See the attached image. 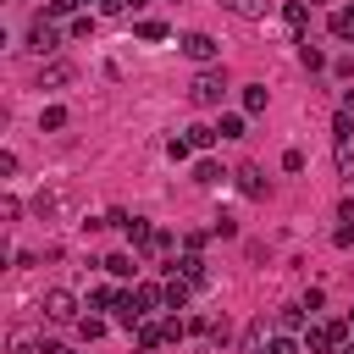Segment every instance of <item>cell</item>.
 <instances>
[{"mask_svg": "<svg viewBox=\"0 0 354 354\" xmlns=\"http://www.w3.org/2000/svg\"><path fill=\"white\" fill-rule=\"evenodd\" d=\"M133 33H138L144 44H160V39H166V22H155V17H144V22L133 28Z\"/></svg>", "mask_w": 354, "mask_h": 354, "instance_id": "7402d4cb", "label": "cell"}, {"mask_svg": "<svg viewBox=\"0 0 354 354\" xmlns=\"http://www.w3.org/2000/svg\"><path fill=\"white\" fill-rule=\"evenodd\" d=\"M183 133L194 138V149H210V144L221 138V133H216V127H205V122H199V127H183Z\"/></svg>", "mask_w": 354, "mask_h": 354, "instance_id": "d4e9b609", "label": "cell"}, {"mask_svg": "<svg viewBox=\"0 0 354 354\" xmlns=\"http://www.w3.org/2000/svg\"><path fill=\"white\" fill-rule=\"evenodd\" d=\"M348 321H354V315H348Z\"/></svg>", "mask_w": 354, "mask_h": 354, "instance_id": "ab89813d", "label": "cell"}, {"mask_svg": "<svg viewBox=\"0 0 354 354\" xmlns=\"http://www.w3.org/2000/svg\"><path fill=\"white\" fill-rule=\"evenodd\" d=\"M271 105V94H266V83H243V116H260Z\"/></svg>", "mask_w": 354, "mask_h": 354, "instance_id": "5bb4252c", "label": "cell"}, {"mask_svg": "<svg viewBox=\"0 0 354 354\" xmlns=\"http://www.w3.org/2000/svg\"><path fill=\"white\" fill-rule=\"evenodd\" d=\"M166 155H171V160H188V155H194V138H188V133H171V138H166Z\"/></svg>", "mask_w": 354, "mask_h": 354, "instance_id": "603a6c76", "label": "cell"}, {"mask_svg": "<svg viewBox=\"0 0 354 354\" xmlns=\"http://www.w3.org/2000/svg\"><path fill=\"white\" fill-rule=\"evenodd\" d=\"M83 6H88V0H83ZM94 6H100V0H94Z\"/></svg>", "mask_w": 354, "mask_h": 354, "instance_id": "74e56055", "label": "cell"}, {"mask_svg": "<svg viewBox=\"0 0 354 354\" xmlns=\"http://www.w3.org/2000/svg\"><path fill=\"white\" fill-rule=\"evenodd\" d=\"M232 17H243V22H260L266 11H271V0H221Z\"/></svg>", "mask_w": 354, "mask_h": 354, "instance_id": "7c38bea8", "label": "cell"}, {"mask_svg": "<svg viewBox=\"0 0 354 354\" xmlns=\"http://www.w3.org/2000/svg\"><path fill=\"white\" fill-rule=\"evenodd\" d=\"M227 177H232V171H221L216 160H194V183H199V188H221Z\"/></svg>", "mask_w": 354, "mask_h": 354, "instance_id": "8fae6325", "label": "cell"}, {"mask_svg": "<svg viewBox=\"0 0 354 354\" xmlns=\"http://www.w3.org/2000/svg\"><path fill=\"white\" fill-rule=\"evenodd\" d=\"M44 321H61V326L77 321V293L72 288H50L44 293Z\"/></svg>", "mask_w": 354, "mask_h": 354, "instance_id": "3957f363", "label": "cell"}, {"mask_svg": "<svg viewBox=\"0 0 354 354\" xmlns=\"http://www.w3.org/2000/svg\"><path fill=\"white\" fill-rule=\"evenodd\" d=\"M116 299H122L116 288H94V293H88V304H94V310H116Z\"/></svg>", "mask_w": 354, "mask_h": 354, "instance_id": "4316f807", "label": "cell"}, {"mask_svg": "<svg viewBox=\"0 0 354 354\" xmlns=\"http://www.w3.org/2000/svg\"><path fill=\"white\" fill-rule=\"evenodd\" d=\"M282 22H288L293 33H304V28H310V0H288V6H282Z\"/></svg>", "mask_w": 354, "mask_h": 354, "instance_id": "4fadbf2b", "label": "cell"}, {"mask_svg": "<svg viewBox=\"0 0 354 354\" xmlns=\"http://www.w3.org/2000/svg\"><path fill=\"white\" fill-rule=\"evenodd\" d=\"M348 326L354 321H310L304 326V354H337L348 343Z\"/></svg>", "mask_w": 354, "mask_h": 354, "instance_id": "6da1fadb", "label": "cell"}, {"mask_svg": "<svg viewBox=\"0 0 354 354\" xmlns=\"http://www.w3.org/2000/svg\"><path fill=\"white\" fill-rule=\"evenodd\" d=\"M83 0H50V17H66V11H77Z\"/></svg>", "mask_w": 354, "mask_h": 354, "instance_id": "1f68e13d", "label": "cell"}, {"mask_svg": "<svg viewBox=\"0 0 354 354\" xmlns=\"http://www.w3.org/2000/svg\"><path fill=\"white\" fill-rule=\"evenodd\" d=\"M133 299H138V310H144V315H149V310H160V304H166V293H160V288H155V282H138V288H133Z\"/></svg>", "mask_w": 354, "mask_h": 354, "instance_id": "e0dca14e", "label": "cell"}, {"mask_svg": "<svg viewBox=\"0 0 354 354\" xmlns=\"http://www.w3.org/2000/svg\"><path fill=\"white\" fill-rule=\"evenodd\" d=\"M177 44H183V55H188V61H199V66H210V61L221 55V44H216L210 33H183Z\"/></svg>", "mask_w": 354, "mask_h": 354, "instance_id": "5b68a950", "label": "cell"}, {"mask_svg": "<svg viewBox=\"0 0 354 354\" xmlns=\"http://www.w3.org/2000/svg\"><path fill=\"white\" fill-rule=\"evenodd\" d=\"M100 266H105V271H111V277H116V282H122V277H133V271H138V266H133V254H127V249H116V254H105V260H100Z\"/></svg>", "mask_w": 354, "mask_h": 354, "instance_id": "2e32d148", "label": "cell"}, {"mask_svg": "<svg viewBox=\"0 0 354 354\" xmlns=\"http://www.w3.org/2000/svg\"><path fill=\"white\" fill-rule=\"evenodd\" d=\"M299 61H304V66H310V72H321V66H326V55H321V50H315V44H304V50H299Z\"/></svg>", "mask_w": 354, "mask_h": 354, "instance_id": "f546056e", "label": "cell"}, {"mask_svg": "<svg viewBox=\"0 0 354 354\" xmlns=\"http://www.w3.org/2000/svg\"><path fill=\"white\" fill-rule=\"evenodd\" d=\"M171 271H177V277H188L194 288H205V254H194V249H183V260H171Z\"/></svg>", "mask_w": 354, "mask_h": 354, "instance_id": "ba28073f", "label": "cell"}, {"mask_svg": "<svg viewBox=\"0 0 354 354\" xmlns=\"http://www.w3.org/2000/svg\"><path fill=\"white\" fill-rule=\"evenodd\" d=\"M160 293H166V310H183V304H188V293H194V282H188V277H177V271H171V277H166V282H160Z\"/></svg>", "mask_w": 354, "mask_h": 354, "instance_id": "9c48e42d", "label": "cell"}, {"mask_svg": "<svg viewBox=\"0 0 354 354\" xmlns=\"http://www.w3.org/2000/svg\"><path fill=\"white\" fill-rule=\"evenodd\" d=\"M88 33H94V11H88V17H77V22H72V39H88Z\"/></svg>", "mask_w": 354, "mask_h": 354, "instance_id": "4dcf8cb0", "label": "cell"}, {"mask_svg": "<svg viewBox=\"0 0 354 354\" xmlns=\"http://www.w3.org/2000/svg\"><path fill=\"white\" fill-rule=\"evenodd\" d=\"M133 337H138V348H144V354H155L160 343H171V332H166V321H149V315L138 321V332H133Z\"/></svg>", "mask_w": 354, "mask_h": 354, "instance_id": "52a82bcc", "label": "cell"}, {"mask_svg": "<svg viewBox=\"0 0 354 354\" xmlns=\"http://www.w3.org/2000/svg\"><path fill=\"white\" fill-rule=\"evenodd\" d=\"M343 105H348V111H354V88H348V100H343Z\"/></svg>", "mask_w": 354, "mask_h": 354, "instance_id": "8d00e7d4", "label": "cell"}, {"mask_svg": "<svg viewBox=\"0 0 354 354\" xmlns=\"http://www.w3.org/2000/svg\"><path fill=\"white\" fill-rule=\"evenodd\" d=\"M337 354H354V337H348V343H343V348H337Z\"/></svg>", "mask_w": 354, "mask_h": 354, "instance_id": "e575fe53", "label": "cell"}, {"mask_svg": "<svg viewBox=\"0 0 354 354\" xmlns=\"http://www.w3.org/2000/svg\"><path fill=\"white\" fill-rule=\"evenodd\" d=\"M77 337H83V343L105 337V321H100V315H77Z\"/></svg>", "mask_w": 354, "mask_h": 354, "instance_id": "cb8c5ba5", "label": "cell"}, {"mask_svg": "<svg viewBox=\"0 0 354 354\" xmlns=\"http://www.w3.org/2000/svg\"><path fill=\"white\" fill-rule=\"evenodd\" d=\"M61 354H66V348H61Z\"/></svg>", "mask_w": 354, "mask_h": 354, "instance_id": "f35d334b", "label": "cell"}, {"mask_svg": "<svg viewBox=\"0 0 354 354\" xmlns=\"http://www.w3.org/2000/svg\"><path fill=\"white\" fill-rule=\"evenodd\" d=\"M66 83H72V66H66V61L39 66V88H66Z\"/></svg>", "mask_w": 354, "mask_h": 354, "instance_id": "30bf717a", "label": "cell"}, {"mask_svg": "<svg viewBox=\"0 0 354 354\" xmlns=\"http://www.w3.org/2000/svg\"><path fill=\"white\" fill-rule=\"evenodd\" d=\"M332 39H354V6L332 11Z\"/></svg>", "mask_w": 354, "mask_h": 354, "instance_id": "44dd1931", "label": "cell"}, {"mask_svg": "<svg viewBox=\"0 0 354 354\" xmlns=\"http://www.w3.org/2000/svg\"><path fill=\"white\" fill-rule=\"evenodd\" d=\"M337 221H343V227H354V199H343V205H337Z\"/></svg>", "mask_w": 354, "mask_h": 354, "instance_id": "836d02e7", "label": "cell"}, {"mask_svg": "<svg viewBox=\"0 0 354 354\" xmlns=\"http://www.w3.org/2000/svg\"><path fill=\"white\" fill-rule=\"evenodd\" d=\"M127 6H133V11H138V6H149V0H127Z\"/></svg>", "mask_w": 354, "mask_h": 354, "instance_id": "d590c367", "label": "cell"}, {"mask_svg": "<svg viewBox=\"0 0 354 354\" xmlns=\"http://www.w3.org/2000/svg\"><path fill=\"white\" fill-rule=\"evenodd\" d=\"M61 127H66V111L61 105H44L39 111V133H61Z\"/></svg>", "mask_w": 354, "mask_h": 354, "instance_id": "d6986e66", "label": "cell"}, {"mask_svg": "<svg viewBox=\"0 0 354 354\" xmlns=\"http://www.w3.org/2000/svg\"><path fill=\"white\" fill-rule=\"evenodd\" d=\"M232 177H238V188H243L249 199H260V194H266V183H260V171H254V166H243V171H232Z\"/></svg>", "mask_w": 354, "mask_h": 354, "instance_id": "ffe728a7", "label": "cell"}, {"mask_svg": "<svg viewBox=\"0 0 354 354\" xmlns=\"http://www.w3.org/2000/svg\"><path fill=\"white\" fill-rule=\"evenodd\" d=\"M28 50H33V55H55V50H61V28H55L50 17H39V22L28 28Z\"/></svg>", "mask_w": 354, "mask_h": 354, "instance_id": "277c9868", "label": "cell"}, {"mask_svg": "<svg viewBox=\"0 0 354 354\" xmlns=\"http://www.w3.org/2000/svg\"><path fill=\"white\" fill-rule=\"evenodd\" d=\"M304 315H310L304 304H288V310H277V326L282 332H304Z\"/></svg>", "mask_w": 354, "mask_h": 354, "instance_id": "ac0fdd59", "label": "cell"}, {"mask_svg": "<svg viewBox=\"0 0 354 354\" xmlns=\"http://www.w3.org/2000/svg\"><path fill=\"white\" fill-rule=\"evenodd\" d=\"M188 100H194V105H221V100H227V77H221L216 66H205V72L188 83Z\"/></svg>", "mask_w": 354, "mask_h": 354, "instance_id": "7a4b0ae2", "label": "cell"}, {"mask_svg": "<svg viewBox=\"0 0 354 354\" xmlns=\"http://www.w3.org/2000/svg\"><path fill=\"white\" fill-rule=\"evenodd\" d=\"M332 138H337V160L348 166V149H354V111H348V105L332 116Z\"/></svg>", "mask_w": 354, "mask_h": 354, "instance_id": "8992f818", "label": "cell"}, {"mask_svg": "<svg viewBox=\"0 0 354 354\" xmlns=\"http://www.w3.org/2000/svg\"><path fill=\"white\" fill-rule=\"evenodd\" d=\"M122 232H127V243H138V249H149V238H155V227H149L144 216H127V227H122Z\"/></svg>", "mask_w": 354, "mask_h": 354, "instance_id": "9a60e30c", "label": "cell"}, {"mask_svg": "<svg viewBox=\"0 0 354 354\" xmlns=\"http://www.w3.org/2000/svg\"><path fill=\"white\" fill-rule=\"evenodd\" d=\"M216 133H221V138H243V116H221Z\"/></svg>", "mask_w": 354, "mask_h": 354, "instance_id": "83f0119b", "label": "cell"}, {"mask_svg": "<svg viewBox=\"0 0 354 354\" xmlns=\"http://www.w3.org/2000/svg\"><path fill=\"white\" fill-rule=\"evenodd\" d=\"M210 238H238V221H232V216H216V221H210Z\"/></svg>", "mask_w": 354, "mask_h": 354, "instance_id": "f1b7e54d", "label": "cell"}, {"mask_svg": "<svg viewBox=\"0 0 354 354\" xmlns=\"http://www.w3.org/2000/svg\"><path fill=\"white\" fill-rule=\"evenodd\" d=\"M100 11H105V17H122V11H127V0H100Z\"/></svg>", "mask_w": 354, "mask_h": 354, "instance_id": "d6a6232c", "label": "cell"}, {"mask_svg": "<svg viewBox=\"0 0 354 354\" xmlns=\"http://www.w3.org/2000/svg\"><path fill=\"white\" fill-rule=\"evenodd\" d=\"M304 343H293V332H277L271 343H266V354H299Z\"/></svg>", "mask_w": 354, "mask_h": 354, "instance_id": "484cf974", "label": "cell"}]
</instances>
